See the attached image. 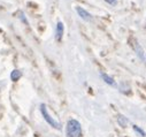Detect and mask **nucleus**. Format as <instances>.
<instances>
[{
    "mask_svg": "<svg viewBox=\"0 0 146 137\" xmlns=\"http://www.w3.org/2000/svg\"><path fill=\"white\" fill-rule=\"evenodd\" d=\"M81 135H82L81 123L74 119L69 120L67 123V136L68 137H81Z\"/></svg>",
    "mask_w": 146,
    "mask_h": 137,
    "instance_id": "1",
    "label": "nucleus"
},
{
    "mask_svg": "<svg viewBox=\"0 0 146 137\" xmlns=\"http://www.w3.org/2000/svg\"><path fill=\"white\" fill-rule=\"evenodd\" d=\"M40 112H42V114H43V116H44V119L48 122V124H51L53 128H55V129H61V124L58 122V121H55L50 114H48V112H47V108H46V105L45 104H42L40 105Z\"/></svg>",
    "mask_w": 146,
    "mask_h": 137,
    "instance_id": "2",
    "label": "nucleus"
},
{
    "mask_svg": "<svg viewBox=\"0 0 146 137\" xmlns=\"http://www.w3.org/2000/svg\"><path fill=\"white\" fill-rule=\"evenodd\" d=\"M75 9H76V13L78 14V16H80L82 20H84V21H86V22L92 21L93 17H92V15H91L86 9H84V8L81 7V6H76Z\"/></svg>",
    "mask_w": 146,
    "mask_h": 137,
    "instance_id": "3",
    "label": "nucleus"
},
{
    "mask_svg": "<svg viewBox=\"0 0 146 137\" xmlns=\"http://www.w3.org/2000/svg\"><path fill=\"white\" fill-rule=\"evenodd\" d=\"M132 43H133V44H132L133 50H135V52L137 53V55L140 58V60H143V61L146 62V54H145L143 47L140 46V44H138V42H137L136 39H132Z\"/></svg>",
    "mask_w": 146,
    "mask_h": 137,
    "instance_id": "4",
    "label": "nucleus"
},
{
    "mask_svg": "<svg viewBox=\"0 0 146 137\" xmlns=\"http://www.w3.org/2000/svg\"><path fill=\"white\" fill-rule=\"evenodd\" d=\"M63 32H64V24L61 21H59L56 23V27H55V39L58 42H61L62 36H63Z\"/></svg>",
    "mask_w": 146,
    "mask_h": 137,
    "instance_id": "5",
    "label": "nucleus"
},
{
    "mask_svg": "<svg viewBox=\"0 0 146 137\" xmlns=\"http://www.w3.org/2000/svg\"><path fill=\"white\" fill-rule=\"evenodd\" d=\"M101 77H102V80H104L107 84H109V85H115V81H114V78H113V77H111L109 75L101 73Z\"/></svg>",
    "mask_w": 146,
    "mask_h": 137,
    "instance_id": "6",
    "label": "nucleus"
},
{
    "mask_svg": "<svg viewBox=\"0 0 146 137\" xmlns=\"http://www.w3.org/2000/svg\"><path fill=\"white\" fill-rule=\"evenodd\" d=\"M21 76H22V73H21L20 70H17V69L13 70L12 74H11V78H12V81H14V82L19 81V80L21 78Z\"/></svg>",
    "mask_w": 146,
    "mask_h": 137,
    "instance_id": "7",
    "label": "nucleus"
},
{
    "mask_svg": "<svg viewBox=\"0 0 146 137\" xmlns=\"http://www.w3.org/2000/svg\"><path fill=\"white\" fill-rule=\"evenodd\" d=\"M119 123H120L122 127H125L127 123H128V120H127L123 115H120V116H119Z\"/></svg>",
    "mask_w": 146,
    "mask_h": 137,
    "instance_id": "8",
    "label": "nucleus"
},
{
    "mask_svg": "<svg viewBox=\"0 0 146 137\" xmlns=\"http://www.w3.org/2000/svg\"><path fill=\"white\" fill-rule=\"evenodd\" d=\"M104 1H106L108 5H111V6H116L117 5V0H104Z\"/></svg>",
    "mask_w": 146,
    "mask_h": 137,
    "instance_id": "9",
    "label": "nucleus"
},
{
    "mask_svg": "<svg viewBox=\"0 0 146 137\" xmlns=\"http://www.w3.org/2000/svg\"><path fill=\"white\" fill-rule=\"evenodd\" d=\"M133 129H135V131H137V132H138V134H139L141 137H144V136H145V132H144L141 129H139L137 126H133Z\"/></svg>",
    "mask_w": 146,
    "mask_h": 137,
    "instance_id": "10",
    "label": "nucleus"
}]
</instances>
